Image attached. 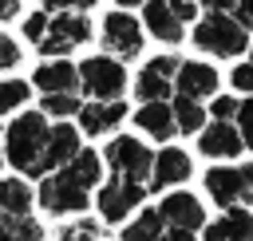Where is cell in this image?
Instances as JSON below:
<instances>
[{"label": "cell", "instance_id": "1f68e13d", "mask_svg": "<svg viewBox=\"0 0 253 241\" xmlns=\"http://www.w3.org/2000/svg\"><path fill=\"white\" fill-rule=\"evenodd\" d=\"M43 32H47V12H32V16H24V40L40 43Z\"/></svg>", "mask_w": 253, "mask_h": 241}, {"label": "cell", "instance_id": "4316f807", "mask_svg": "<svg viewBox=\"0 0 253 241\" xmlns=\"http://www.w3.org/2000/svg\"><path fill=\"white\" fill-rule=\"evenodd\" d=\"M79 95L75 91H55V95H43V115H55V119H71L79 115Z\"/></svg>", "mask_w": 253, "mask_h": 241}, {"label": "cell", "instance_id": "d4e9b609", "mask_svg": "<svg viewBox=\"0 0 253 241\" xmlns=\"http://www.w3.org/2000/svg\"><path fill=\"white\" fill-rule=\"evenodd\" d=\"M28 99H32V83L28 79H0V115H16V111H28Z\"/></svg>", "mask_w": 253, "mask_h": 241}, {"label": "cell", "instance_id": "8d00e7d4", "mask_svg": "<svg viewBox=\"0 0 253 241\" xmlns=\"http://www.w3.org/2000/svg\"><path fill=\"white\" fill-rule=\"evenodd\" d=\"M202 4H206V12H210V16H229L237 0H202Z\"/></svg>", "mask_w": 253, "mask_h": 241}, {"label": "cell", "instance_id": "cb8c5ba5", "mask_svg": "<svg viewBox=\"0 0 253 241\" xmlns=\"http://www.w3.org/2000/svg\"><path fill=\"white\" fill-rule=\"evenodd\" d=\"M0 241H43V225L28 213V217H8L0 213Z\"/></svg>", "mask_w": 253, "mask_h": 241}, {"label": "cell", "instance_id": "8fae6325", "mask_svg": "<svg viewBox=\"0 0 253 241\" xmlns=\"http://www.w3.org/2000/svg\"><path fill=\"white\" fill-rule=\"evenodd\" d=\"M79 130L83 134H91V138H99V134H111L123 119H126V103L123 99H91V103H83L79 107Z\"/></svg>", "mask_w": 253, "mask_h": 241}, {"label": "cell", "instance_id": "5bb4252c", "mask_svg": "<svg viewBox=\"0 0 253 241\" xmlns=\"http://www.w3.org/2000/svg\"><path fill=\"white\" fill-rule=\"evenodd\" d=\"M79 150H83V146H79V126H71V122H55V126H47V142H43V174L67 166Z\"/></svg>", "mask_w": 253, "mask_h": 241}, {"label": "cell", "instance_id": "e0dca14e", "mask_svg": "<svg viewBox=\"0 0 253 241\" xmlns=\"http://www.w3.org/2000/svg\"><path fill=\"white\" fill-rule=\"evenodd\" d=\"M142 24L162 43H182V36H186V24H178V16L170 12L166 0H146L142 4Z\"/></svg>", "mask_w": 253, "mask_h": 241}, {"label": "cell", "instance_id": "6da1fadb", "mask_svg": "<svg viewBox=\"0 0 253 241\" xmlns=\"http://www.w3.org/2000/svg\"><path fill=\"white\" fill-rule=\"evenodd\" d=\"M43 142H47V115L43 111H20L8 130L0 134L4 158L24 178H43Z\"/></svg>", "mask_w": 253, "mask_h": 241}, {"label": "cell", "instance_id": "d6a6232c", "mask_svg": "<svg viewBox=\"0 0 253 241\" xmlns=\"http://www.w3.org/2000/svg\"><path fill=\"white\" fill-rule=\"evenodd\" d=\"M99 0H43V12H91Z\"/></svg>", "mask_w": 253, "mask_h": 241}, {"label": "cell", "instance_id": "44dd1931", "mask_svg": "<svg viewBox=\"0 0 253 241\" xmlns=\"http://www.w3.org/2000/svg\"><path fill=\"white\" fill-rule=\"evenodd\" d=\"M32 201H36V194H32V186L24 178H0V213L28 217L32 213Z\"/></svg>", "mask_w": 253, "mask_h": 241}, {"label": "cell", "instance_id": "484cf974", "mask_svg": "<svg viewBox=\"0 0 253 241\" xmlns=\"http://www.w3.org/2000/svg\"><path fill=\"white\" fill-rule=\"evenodd\" d=\"M221 229H225L233 241H253V209L225 205V213H221Z\"/></svg>", "mask_w": 253, "mask_h": 241}, {"label": "cell", "instance_id": "ab89813d", "mask_svg": "<svg viewBox=\"0 0 253 241\" xmlns=\"http://www.w3.org/2000/svg\"><path fill=\"white\" fill-rule=\"evenodd\" d=\"M162 241H198V237H194V229H166Z\"/></svg>", "mask_w": 253, "mask_h": 241}, {"label": "cell", "instance_id": "60d3db41", "mask_svg": "<svg viewBox=\"0 0 253 241\" xmlns=\"http://www.w3.org/2000/svg\"><path fill=\"white\" fill-rule=\"evenodd\" d=\"M241 170V190H245V198H253V162L249 166H237Z\"/></svg>", "mask_w": 253, "mask_h": 241}, {"label": "cell", "instance_id": "f1b7e54d", "mask_svg": "<svg viewBox=\"0 0 253 241\" xmlns=\"http://www.w3.org/2000/svg\"><path fill=\"white\" fill-rule=\"evenodd\" d=\"M206 115H213V122H233L237 119V99L233 95H213V103H210Z\"/></svg>", "mask_w": 253, "mask_h": 241}, {"label": "cell", "instance_id": "4dcf8cb0", "mask_svg": "<svg viewBox=\"0 0 253 241\" xmlns=\"http://www.w3.org/2000/svg\"><path fill=\"white\" fill-rule=\"evenodd\" d=\"M20 55H24V51H20V43H16L12 36H4V32H0V71H12V67L20 63Z\"/></svg>", "mask_w": 253, "mask_h": 241}, {"label": "cell", "instance_id": "f35d334b", "mask_svg": "<svg viewBox=\"0 0 253 241\" xmlns=\"http://www.w3.org/2000/svg\"><path fill=\"white\" fill-rule=\"evenodd\" d=\"M202 241H233V237L221 229V221H213V225H206V237Z\"/></svg>", "mask_w": 253, "mask_h": 241}, {"label": "cell", "instance_id": "5b68a950", "mask_svg": "<svg viewBox=\"0 0 253 241\" xmlns=\"http://www.w3.org/2000/svg\"><path fill=\"white\" fill-rule=\"evenodd\" d=\"M103 162L111 166V174H115V178L142 182V178H150V162H154V154H150V146H142L138 138L119 134V138H111V142H107ZM142 186H146V182H142Z\"/></svg>", "mask_w": 253, "mask_h": 241}, {"label": "cell", "instance_id": "2e32d148", "mask_svg": "<svg viewBox=\"0 0 253 241\" xmlns=\"http://www.w3.org/2000/svg\"><path fill=\"white\" fill-rule=\"evenodd\" d=\"M198 146L210 158H237L245 150V142H241V134H237L233 122H206L198 130Z\"/></svg>", "mask_w": 253, "mask_h": 241}, {"label": "cell", "instance_id": "d6986e66", "mask_svg": "<svg viewBox=\"0 0 253 241\" xmlns=\"http://www.w3.org/2000/svg\"><path fill=\"white\" fill-rule=\"evenodd\" d=\"M206 194H210L217 205H237V201L245 198V190H241V170H237V166H213V170L206 174Z\"/></svg>", "mask_w": 253, "mask_h": 241}, {"label": "cell", "instance_id": "7402d4cb", "mask_svg": "<svg viewBox=\"0 0 253 241\" xmlns=\"http://www.w3.org/2000/svg\"><path fill=\"white\" fill-rule=\"evenodd\" d=\"M170 111H174V130H182V134H198V130L206 126V107H202V103H194V99L174 95Z\"/></svg>", "mask_w": 253, "mask_h": 241}, {"label": "cell", "instance_id": "9a60e30c", "mask_svg": "<svg viewBox=\"0 0 253 241\" xmlns=\"http://www.w3.org/2000/svg\"><path fill=\"white\" fill-rule=\"evenodd\" d=\"M28 83H32L36 91H43V95H55V91H79V71H75L71 59H43Z\"/></svg>", "mask_w": 253, "mask_h": 241}, {"label": "cell", "instance_id": "52a82bcc", "mask_svg": "<svg viewBox=\"0 0 253 241\" xmlns=\"http://www.w3.org/2000/svg\"><path fill=\"white\" fill-rule=\"evenodd\" d=\"M36 198H40V205H43L47 213H55V217H63V213H83L87 201H91V194H87L83 186H75L71 178H63L59 170L43 174Z\"/></svg>", "mask_w": 253, "mask_h": 241}, {"label": "cell", "instance_id": "d590c367", "mask_svg": "<svg viewBox=\"0 0 253 241\" xmlns=\"http://www.w3.org/2000/svg\"><path fill=\"white\" fill-rule=\"evenodd\" d=\"M233 20L249 32V28H253V0H237V4H233Z\"/></svg>", "mask_w": 253, "mask_h": 241}, {"label": "cell", "instance_id": "ee69618b", "mask_svg": "<svg viewBox=\"0 0 253 241\" xmlns=\"http://www.w3.org/2000/svg\"><path fill=\"white\" fill-rule=\"evenodd\" d=\"M249 55H253V51H249ZM249 63H253V59H249Z\"/></svg>", "mask_w": 253, "mask_h": 241}, {"label": "cell", "instance_id": "74e56055", "mask_svg": "<svg viewBox=\"0 0 253 241\" xmlns=\"http://www.w3.org/2000/svg\"><path fill=\"white\" fill-rule=\"evenodd\" d=\"M16 16H20V0H0V24H8Z\"/></svg>", "mask_w": 253, "mask_h": 241}, {"label": "cell", "instance_id": "277c9868", "mask_svg": "<svg viewBox=\"0 0 253 241\" xmlns=\"http://www.w3.org/2000/svg\"><path fill=\"white\" fill-rule=\"evenodd\" d=\"M79 87L91 95V99H123L126 91V67L123 59H111V55H87L79 67Z\"/></svg>", "mask_w": 253, "mask_h": 241}, {"label": "cell", "instance_id": "836d02e7", "mask_svg": "<svg viewBox=\"0 0 253 241\" xmlns=\"http://www.w3.org/2000/svg\"><path fill=\"white\" fill-rule=\"evenodd\" d=\"M229 83H233L241 95H253V63H237L233 75H229Z\"/></svg>", "mask_w": 253, "mask_h": 241}, {"label": "cell", "instance_id": "7c38bea8", "mask_svg": "<svg viewBox=\"0 0 253 241\" xmlns=\"http://www.w3.org/2000/svg\"><path fill=\"white\" fill-rule=\"evenodd\" d=\"M158 213H162V221H166V229H202L206 225V209H202V201L194 198V194H186V190H178V194H166L162 201H158Z\"/></svg>", "mask_w": 253, "mask_h": 241}, {"label": "cell", "instance_id": "4fadbf2b", "mask_svg": "<svg viewBox=\"0 0 253 241\" xmlns=\"http://www.w3.org/2000/svg\"><path fill=\"white\" fill-rule=\"evenodd\" d=\"M186 178H190V154H186L182 146H166V150H158L154 162H150L146 190H170V186H178V182H186Z\"/></svg>", "mask_w": 253, "mask_h": 241}, {"label": "cell", "instance_id": "9c48e42d", "mask_svg": "<svg viewBox=\"0 0 253 241\" xmlns=\"http://www.w3.org/2000/svg\"><path fill=\"white\" fill-rule=\"evenodd\" d=\"M103 47L107 51H115L119 59H134L138 51H142V24L130 16V12H107L103 16Z\"/></svg>", "mask_w": 253, "mask_h": 241}, {"label": "cell", "instance_id": "e575fe53", "mask_svg": "<svg viewBox=\"0 0 253 241\" xmlns=\"http://www.w3.org/2000/svg\"><path fill=\"white\" fill-rule=\"evenodd\" d=\"M170 4V12L178 16V24H186V20H198V4L194 0H166Z\"/></svg>", "mask_w": 253, "mask_h": 241}, {"label": "cell", "instance_id": "7a4b0ae2", "mask_svg": "<svg viewBox=\"0 0 253 241\" xmlns=\"http://www.w3.org/2000/svg\"><path fill=\"white\" fill-rule=\"evenodd\" d=\"M194 43L202 51H210V55L229 59V55L249 51V32L233 16H210L206 12V20H198V28H194Z\"/></svg>", "mask_w": 253, "mask_h": 241}, {"label": "cell", "instance_id": "b9f144b4", "mask_svg": "<svg viewBox=\"0 0 253 241\" xmlns=\"http://www.w3.org/2000/svg\"><path fill=\"white\" fill-rule=\"evenodd\" d=\"M119 8H134V4H146V0H115Z\"/></svg>", "mask_w": 253, "mask_h": 241}, {"label": "cell", "instance_id": "3957f363", "mask_svg": "<svg viewBox=\"0 0 253 241\" xmlns=\"http://www.w3.org/2000/svg\"><path fill=\"white\" fill-rule=\"evenodd\" d=\"M87 40H91V20H87V12H55V16L47 20L43 40H40L36 47L43 51V59H47V55H51V59H63L67 51L83 47Z\"/></svg>", "mask_w": 253, "mask_h": 241}, {"label": "cell", "instance_id": "f546056e", "mask_svg": "<svg viewBox=\"0 0 253 241\" xmlns=\"http://www.w3.org/2000/svg\"><path fill=\"white\" fill-rule=\"evenodd\" d=\"M59 241H99V225L95 221H75L59 233Z\"/></svg>", "mask_w": 253, "mask_h": 241}, {"label": "cell", "instance_id": "30bf717a", "mask_svg": "<svg viewBox=\"0 0 253 241\" xmlns=\"http://www.w3.org/2000/svg\"><path fill=\"white\" fill-rule=\"evenodd\" d=\"M174 91H178L182 99H194V103L213 99V95H217V71H213L210 63L182 59L178 71H174Z\"/></svg>", "mask_w": 253, "mask_h": 241}, {"label": "cell", "instance_id": "603a6c76", "mask_svg": "<svg viewBox=\"0 0 253 241\" xmlns=\"http://www.w3.org/2000/svg\"><path fill=\"white\" fill-rule=\"evenodd\" d=\"M162 233H166L162 213H158V209H142V213L123 229V241H162Z\"/></svg>", "mask_w": 253, "mask_h": 241}, {"label": "cell", "instance_id": "ba28073f", "mask_svg": "<svg viewBox=\"0 0 253 241\" xmlns=\"http://www.w3.org/2000/svg\"><path fill=\"white\" fill-rule=\"evenodd\" d=\"M178 55L174 51H166V55H154L142 71H138V79H134V95H138V103H166L170 95H174V71H178Z\"/></svg>", "mask_w": 253, "mask_h": 241}, {"label": "cell", "instance_id": "83f0119b", "mask_svg": "<svg viewBox=\"0 0 253 241\" xmlns=\"http://www.w3.org/2000/svg\"><path fill=\"white\" fill-rule=\"evenodd\" d=\"M233 126H237L241 142H245V146H253V95H249L245 103H237V119H233Z\"/></svg>", "mask_w": 253, "mask_h": 241}, {"label": "cell", "instance_id": "8992f818", "mask_svg": "<svg viewBox=\"0 0 253 241\" xmlns=\"http://www.w3.org/2000/svg\"><path fill=\"white\" fill-rule=\"evenodd\" d=\"M142 201H146V186L142 182H130V178H107V182H99L95 205H99V217L111 221V225L126 221V213L138 209Z\"/></svg>", "mask_w": 253, "mask_h": 241}, {"label": "cell", "instance_id": "ffe728a7", "mask_svg": "<svg viewBox=\"0 0 253 241\" xmlns=\"http://www.w3.org/2000/svg\"><path fill=\"white\" fill-rule=\"evenodd\" d=\"M59 174H63V178H71L75 186H83V190L91 194V190L103 182V158H99L95 150H79L67 166H59Z\"/></svg>", "mask_w": 253, "mask_h": 241}, {"label": "cell", "instance_id": "7bdbcfd3", "mask_svg": "<svg viewBox=\"0 0 253 241\" xmlns=\"http://www.w3.org/2000/svg\"><path fill=\"white\" fill-rule=\"evenodd\" d=\"M0 166H4V146H0Z\"/></svg>", "mask_w": 253, "mask_h": 241}, {"label": "cell", "instance_id": "ac0fdd59", "mask_svg": "<svg viewBox=\"0 0 253 241\" xmlns=\"http://www.w3.org/2000/svg\"><path fill=\"white\" fill-rule=\"evenodd\" d=\"M134 119V126L142 130V134H150V138H158V142H170L178 130H174V111H170V103H138V111L130 115Z\"/></svg>", "mask_w": 253, "mask_h": 241}]
</instances>
